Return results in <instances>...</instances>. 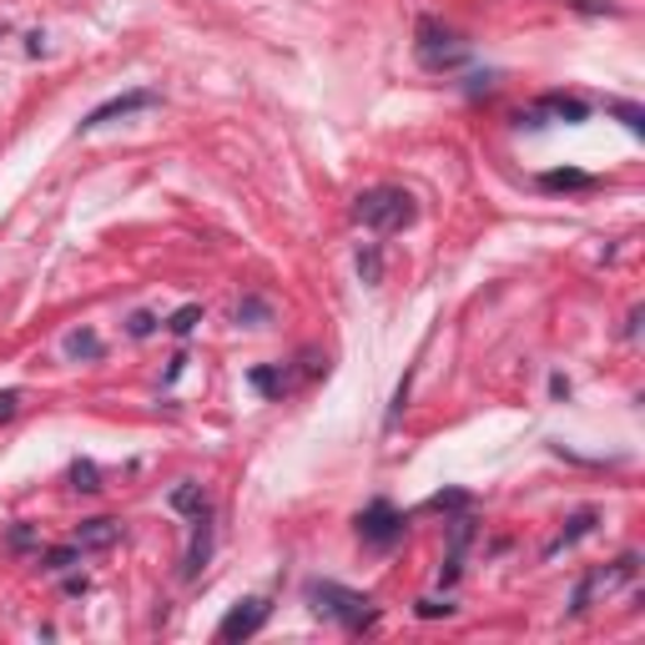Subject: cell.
<instances>
[{
  "label": "cell",
  "mask_w": 645,
  "mask_h": 645,
  "mask_svg": "<svg viewBox=\"0 0 645 645\" xmlns=\"http://www.w3.org/2000/svg\"><path fill=\"white\" fill-rule=\"evenodd\" d=\"M308 605L318 610L322 621L343 625V631H363V625L379 621V610H373L369 595H359V590H348V586H334V580H313Z\"/></svg>",
  "instance_id": "6da1fadb"
},
{
  "label": "cell",
  "mask_w": 645,
  "mask_h": 645,
  "mask_svg": "<svg viewBox=\"0 0 645 645\" xmlns=\"http://www.w3.org/2000/svg\"><path fill=\"white\" fill-rule=\"evenodd\" d=\"M353 217H359L369 232H398V228H408V222L418 217V207H414V197H408L404 187H369V192H359Z\"/></svg>",
  "instance_id": "7a4b0ae2"
},
{
  "label": "cell",
  "mask_w": 645,
  "mask_h": 645,
  "mask_svg": "<svg viewBox=\"0 0 645 645\" xmlns=\"http://www.w3.org/2000/svg\"><path fill=\"white\" fill-rule=\"evenodd\" d=\"M414 51L429 72H444V66H459V61H464V41L439 21H418V46Z\"/></svg>",
  "instance_id": "3957f363"
},
{
  "label": "cell",
  "mask_w": 645,
  "mask_h": 645,
  "mask_svg": "<svg viewBox=\"0 0 645 645\" xmlns=\"http://www.w3.org/2000/svg\"><path fill=\"white\" fill-rule=\"evenodd\" d=\"M359 535H363L369 550H394L398 539H404V514H398L389 500H373L369 510L359 514Z\"/></svg>",
  "instance_id": "277c9868"
},
{
  "label": "cell",
  "mask_w": 645,
  "mask_h": 645,
  "mask_svg": "<svg viewBox=\"0 0 645 645\" xmlns=\"http://www.w3.org/2000/svg\"><path fill=\"white\" fill-rule=\"evenodd\" d=\"M631 580H635V555H621L610 570L586 575V580H580V590H575V615H580V610H590V600H595V595H610V590L631 586Z\"/></svg>",
  "instance_id": "5b68a950"
},
{
  "label": "cell",
  "mask_w": 645,
  "mask_h": 645,
  "mask_svg": "<svg viewBox=\"0 0 645 645\" xmlns=\"http://www.w3.org/2000/svg\"><path fill=\"white\" fill-rule=\"evenodd\" d=\"M267 625V600H242V605L228 610V621L217 625V641H252V635Z\"/></svg>",
  "instance_id": "8992f818"
},
{
  "label": "cell",
  "mask_w": 645,
  "mask_h": 645,
  "mask_svg": "<svg viewBox=\"0 0 645 645\" xmlns=\"http://www.w3.org/2000/svg\"><path fill=\"white\" fill-rule=\"evenodd\" d=\"M156 101H162L156 91H127V96H111V101H101V107H96L91 117L81 121V132H96V127H107V121L132 117V111H146V107H156Z\"/></svg>",
  "instance_id": "52a82bcc"
},
{
  "label": "cell",
  "mask_w": 645,
  "mask_h": 645,
  "mask_svg": "<svg viewBox=\"0 0 645 645\" xmlns=\"http://www.w3.org/2000/svg\"><path fill=\"white\" fill-rule=\"evenodd\" d=\"M539 117H555V121H586L590 107L586 101H575V96H545L539 101V111H529V127H535Z\"/></svg>",
  "instance_id": "ba28073f"
},
{
  "label": "cell",
  "mask_w": 645,
  "mask_h": 645,
  "mask_svg": "<svg viewBox=\"0 0 645 645\" xmlns=\"http://www.w3.org/2000/svg\"><path fill=\"white\" fill-rule=\"evenodd\" d=\"M117 520H86L81 529H76V545H81V555L86 550H111V545H117Z\"/></svg>",
  "instance_id": "9c48e42d"
},
{
  "label": "cell",
  "mask_w": 645,
  "mask_h": 645,
  "mask_svg": "<svg viewBox=\"0 0 645 645\" xmlns=\"http://www.w3.org/2000/svg\"><path fill=\"white\" fill-rule=\"evenodd\" d=\"M207 555H212V520H207V510H197V535H192L187 570H182V575H187V580H192V575H197V570H203V565H207Z\"/></svg>",
  "instance_id": "30bf717a"
},
{
  "label": "cell",
  "mask_w": 645,
  "mask_h": 645,
  "mask_svg": "<svg viewBox=\"0 0 645 645\" xmlns=\"http://www.w3.org/2000/svg\"><path fill=\"white\" fill-rule=\"evenodd\" d=\"M590 529H595V510H580V514H575V520H570V529H560V535L550 539V550H545V555H560V550H570L575 539H586Z\"/></svg>",
  "instance_id": "8fae6325"
},
{
  "label": "cell",
  "mask_w": 645,
  "mask_h": 645,
  "mask_svg": "<svg viewBox=\"0 0 645 645\" xmlns=\"http://www.w3.org/2000/svg\"><path fill=\"white\" fill-rule=\"evenodd\" d=\"M76 560H81V545H76V539H72V545H61V550H46V555H41V570L61 575V570H72Z\"/></svg>",
  "instance_id": "7c38bea8"
},
{
  "label": "cell",
  "mask_w": 645,
  "mask_h": 645,
  "mask_svg": "<svg viewBox=\"0 0 645 645\" xmlns=\"http://www.w3.org/2000/svg\"><path fill=\"white\" fill-rule=\"evenodd\" d=\"M252 389H263L267 398H283L287 394V379H283V373H273V369H252Z\"/></svg>",
  "instance_id": "4fadbf2b"
},
{
  "label": "cell",
  "mask_w": 645,
  "mask_h": 645,
  "mask_svg": "<svg viewBox=\"0 0 645 645\" xmlns=\"http://www.w3.org/2000/svg\"><path fill=\"white\" fill-rule=\"evenodd\" d=\"M197 322H203V308H197V303H187V308H177V313H172V322H167V328H172L177 338H187L192 328H197Z\"/></svg>",
  "instance_id": "5bb4252c"
},
{
  "label": "cell",
  "mask_w": 645,
  "mask_h": 645,
  "mask_svg": "<svg viewBox=\"0 0 645 645\" xmlns=\"http://www.w3.org/2000/svg\"><path fill=\"white\" fill-rule=\"evenodd\" d=\"M66 353H72V359H96V353H101V338L96 334H72L66 338Z\"/></svg>",
  "instance_id": "9a60e30c"
},
{
  "label": "cell",
  "mask_w": 645,
  "mask_h": 645,
  "mask_svg": "<svg viewBox=\"0 0 645 645\" xmlns=\"http://www.w3.org/2000/svg\"><path fill=\"white\" fill-rule=\"evenodd\" d=\"M545 187H550V192H580V187H590V177H586V172H550V177H545Z\"/></svg>",
  "instance_id": "2e32d148"
},
{
  "label": "cell",
  "mask_w": 645,
  "mask_h": 645,
  "mask_svg": "<svg viewBox=\"0 0 645 645\" xmlns=\"http://www.w3.org/2000/svg\"><path fill=\"white\" fill-rule=\"evenodd\" d=\"M172 504H177V510H192V514L207 510V500H203V490H197V484H182V490L172 494Z\"/></svg>",
  "instance_id": "e0dca14e"
},
{
  "label": "cell",
  "mask_w": 645,
  "mask_h": 645,
  "mask_svg": "<svg viewBox=\"0 0 645 645\" xmlns=\"http://www.w3.org/2000/svg\"><path fill=\"white\" fill-rule=\"evenodd\" d=\"M359 273H363V283H379V273H383V258H379V252H363V258H359Z\"/></svg>",
  "instance_id": "ac0fdd59"
},
{
  "label": "cell",
  "mask_w": 645,
  "mask_h": 645,
  "mask_svg": "<svg viewBox=\"0 0 645 645\" xmlns=\"http://www.w3.org/2000/svg\"><path fill=\"white\" fill-rule=\"evenodd\" d=\"M127 328H132V338H152L156 334V318H152V313H132V322H127Z\"/></svg>",
  "instance_id": "d6986e66"
},
{
  "label": "cell",
  "mask_w": 645,
  "mask_h": 645,
  "mask_svg": "<svg viewBox=\"0 0 645 645\" xmlns=\"http://www.w3.org/2000/svg\"><path fill=\"white\" fill-rule=\"evenodd\" d=\"M72 479H76V490H86V494L101 490V484H96V464H76V469H72Z\"/></svg>",
  "instance_id": "ffe728a7"
},
{
  "label": "cell",
  "mask_w": 645,
  "mask_h": 645,
  "mask_svg": "<svg viewBox=\"0 0 645 645\" xmlns=\"http://www.w3.org/2000/svg\"><path fill=\"white\" fill-rule=\"evenodd\" d=\"M15 408H21V389H6V394H0V418H11Z\"/></svg>",
  "instance_id": "44dd1931"
}]
</instances>
